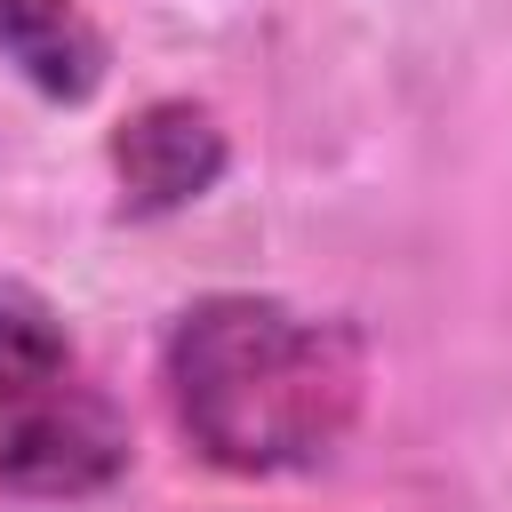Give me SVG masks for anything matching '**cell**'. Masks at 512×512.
Instances as JSON below:
<instances>
[{
    "label": "cell",
    "instance_id": "obj_1",
    "mask_svg": "<svg viewBox=\"0 0 512 512\" xmlns=\"http://www.w3.org/2000/svg\"><path fill=\"white\" fill-rule=\"evenodd\" d=\"M160 384L176 432L216 472L272 480L336 456L368 392V352L352 320L224 288L176 312L160 344Z\"/></svg>",
    "mask_w": 512,
    "mask_h": 512
},
{
    "label": "cell",
    "instance_id": "obj_2",
    "mask_svg": "<svg viewBox=\"0 0 512 512\" xmlns=\"http://www.w3.org/2000/svg\"><path fill=\"white\" fill-rule=\"evenodd\" d=\"M120 472L128 416L112 408V392L40 304L0 296V496L80 504L104 496Z\"/></svg>",
    "mask_w": 512,
    "mask_h": 512
},
{
    "label": "cell",
    "instance_id": "obj_3",
    "mask_svg": "<svg viewBox=\"0 0 512 512\" xmlns=\"http://www.w3.org/2000/svg\"><path fill=\"white\" fill-rule=\"evenodd\" d=\"M224 168H232V136L192 96H160V104H144L112 128L120 216H176V208L208 200Z\"/></svg>",
    "mask_w": 512,
    "mask_h": 512
},
{
    "label": "cell",
    "instance_id": "obj_4",
    "mask_svg": "<svg viewBox=\"0 0 512 512\" xmlns=\"http://www.w3.org/2000/svg\"><path fill=\"white\" fill-rule=\"evenodd\" d=\"M0 64L48 104H88L104 88V32L80 0H0Z\"/></svg>",
    "mask_w": 512,
    "mask_h": 512
}]
</instances>
